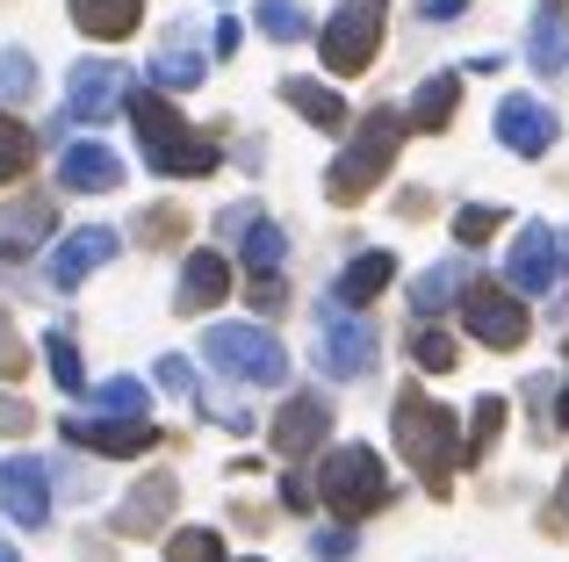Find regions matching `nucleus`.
<instances>
[{"instance_id": "c03bdc74", "label": "nucleus", "mask_w": 569, "mask_h": 562, "mask_svg": "<svg viewBox=\"0 0 569 562\" xmlns=\"http://www.w3.org/2000/svg\"><path fill=\"white\" fill-rule=\"evenodd\" d=\"M461 8H469V0H426V14H432V22H455Z\"/></svg>"}, {"instance_id": "49530a36", "label": "nucleus", "mask_w": 569, "mask_h": 562, "mask_svg": "<svg viewBox=\"0 0 569 562\" xmlns=\"http://www.w3.org/2000/svg\"><path fill=\"white\" fill-rule=\"evenodd\" d=\"M0 562H14V549H8V541H0Z\"/></svg>"}, {"instance_id": "e433bc0d", "label": "nucleus", "mask_w": 569, "mask_h": 562, "mask_svg": "<svg viewBox=\"0 0 569 562\" xmlns=\"http://www.w3.org/2000/svg\"><path fill=\"white\" fill-rule=\"evenodd\" d=\"M152 375H159V390H173V397H194V368L181 361V353H167V361H159Z\"/></svg>"}, {"instance_id": "ea45409f", "label": "nucleus", "mask_w": 569, "mask_h": 562, "mask_svg": "<svg viewBox=\"0 0 569 562\" xmlns=\"http://www.w3.org/2000/svg\"><path fill=\"white\" fill-rule=\"evenodd\" d=\"M0 425H8V433H29V404H22V397L0 390Z\"/></svg>"}, {"instance_id": "0eeeda50", "label": "nucleus", "mask_w": 569, "mask_h": 562, "mask_svg": "<svg viewBox=\"0 0 569 562\" xmlns=\"http://www.w3.org/2000/svg\"><path fill=\"white\" fill-rule=\"evenodd\" d=\"M461 324H469L483 347H498V353L527 347V310H519V295L490 289V281H461Z\"/></svg>"}, {"instance_id": "412c9836", "label": "nucleus", "mask_w": 569, "mask_h": 562, "mask_svg": "<svg viewBox=\"0 0 569 562\" xmlns=\"http://www.w3.org/2000/svg\"><path fill=\"white\" fill-rule=\"evenodd\" d=\"M138 14H144V0H72V22L101 43H123L138 29Z\"/></svg>"}, {"instance_id": "5701e85b", "label": "nucleus", "mask_w": 569, "mask_h": 562, "mask_svg": "<svg viewBox=\"0 0 569 562\" xmlns=\"http://www.w3.org/2000/svg\"><path fill=\"white\" fill-rule=\"evenodd\" d=\"M51 224H58V202L29 195V202H14V210H0V245H8V253H29Z\"/></svg>"}, {"instance_id": "4c0bfd02", "label": "nucleus", "mask_w": 569, "mask_h": 562, "mask_svg": "<svg viewBox=\"0 0 569 562\" xmlns=\"http://www.w3.org/2000/svg\"><path fill=\"white\" fill-rule=\"evenodd\" d=\"M310 555H318V562H347L353 555V526H325V534L310 541Z\"/></svg>"}, {"instance_id": "7ed1b4c3", "label": "nucleus", "mask_w": 569, "mask_h": 562, "mask_svg": "<svg viewBox=\"0 0 569 562\" xmlns=\"http://www.w3.org/2000/svg\"><path fill=\"white\" fill-rule=\"evenodd\" d=\"M397 144H403V116H397V109H368V123L353 130V144L332 159V173H325L332 202H361L368 188H376L382 173L397 167Z\"/></svg>"}, {"instance_id": "a18cd8bd", "label": "nucleus", "mask_w": 569, "mask_h": 562, "mask_svg": "<svg viewBox=\"0 0 569 562\" xmlns=\"http://www.w3.org/2000/svg\"><path fill=\"white\" fill-rule=\"evenodd\" d=\"M562 425H569V382H562Z\"/></svg>"}, {"instance_id": "aec40b11", "label": "nucleus", "mask_w": 569, "mask_h": 562, "mask_svg": "<svg viewBox=\"0 0 569 562\" xmlns=\"http://www.w3.org/2000/svg\"><path fill=\"white\" fill-rule=\"evenodd\" d=\"M231 295V260L223 253H188L181 268V310H217Z\"/></svg>"}, {"instance_id": "a878e982", "label": "nucleus", "mask_w": 569, "mask_h": 562, "mask_svg": "<svg viewBox=\"0 0 569 562\" xmlns=\"http://www.w3.org/2000/svg\"><path fill=\"white\" fill-rule=\"evenodd\" d=\"M238 260H246L252 274H281V260H289V239H281V224H267V217H246L238 224Z\"/></svg>"}, {"instance_id": "f8f14e48", "label": "nucleus", "mask_w": 569, "mask_h": 562, "mask_svg": "<svg viewBox=\"0 0 569 562\" xmlns=\"http://www.w3.org/2000/svg\"><path fill=\"white\" fill-rule=\"evenodd\" d=\"M318 353L332 375H368V361H376V332H368V318H347V303L325 318L318 332Z\"/></svg>"}, {"instance_id": "a211bd4d", "label": "nucleus", "mask_w": 569, "mask_h": 562, "mask_svg": "<svg viewBox=\"0 0 569 562\" xmlns=\"http://www.w3.org/2000/svg\"><path fill=\"white\" fill-rule=\"evenodd\" d=\"M527 66L541 72V80L569 66V0H541V14H533V37H527Z\"/></svg>"}, {"instance_id": "20e7f679", "label": "nucleus", "mask_w": 569, "mask_h": 562, "mask_svg": "<svg viewBox=\"0 0 569 562\" xmlns=\"http://www.w3.org/2000/svg\"><path fill=\"white\" fill-rule=\"evenodd\" d=\"M202 353L217 368H231L238 382H252V390L289 382V347H281L274 332H260V324H209V332H202Z\"/></svg>"}, {"instance_id": "393cba45", "label": "nucleus", "mask_w": 569, "mask_h": 562, "mask_svg": "<svg viewBox=\"0 0 569 562\" xmlns=\"http://www.w3.org/2000/svg\"><path fill=\"white\" fill-rule=\"evenodd\" d=\"M281 101H289L296 116H310L318 130H339V123H347V101H339L325 80H281Z\"/></svg>"}, {"instance_id": "cd10ccee", "label": "nucleus", "mask_w": 569, "mask_h": 562, "mask_svg": "<svg viewBox=\"0 0 569 562\" xmlns=\"http://www.w3.org/2000/svg\"><path fill=\"white\" fill-rule=\"evenodd\" d=\"M498 425H505V397H476V411H469V440H461V454H469V462H483V454L498 448Z\"/></svg>"}, {"instance_id": "b1692460", "label": "nucleus", "mask_w": 569, "mask_h": 562, "mask_svg": "<svg viewBox=\"0 0 569 562\" xmlns=\"http://www.w3.org/2000/svg\"><path fill=\"white\" fill-rule=\"evenodd\" d=\"M389 274H397V260H389V253H353L347 274H339V303H347V310L376 303V295L389 289Z\"/></svg>"}, {"instance_id": "2eb2a0df", "label": "nucleus", "mask_w": 569, "mask_h": 562, "mask_svg": "<svg viewBox=\"0 0 569 562\" xmlns=\"http://www.w3.org/2000/svg\"><path fill=\"white\" fill-rule=\"evenodd\" d=\"M109 253H116V231H109V224H87V231H72V239H58V253H51V289H80V281L94 274Z\"/></svg>"}, {"instance_id": "6e6552de", "label": "nucleus", "mask_w": 569, "mask_h": 562, "mask_svg": "<svg viewBox=\"0 0 569 562\" xmlns=\"http://www.w3.org/2000/svg\"><path fill=\"white\" fill-rule=\"evenodd\" d=\"M130 87H138V80H130L116 58H80L72 80H66V116H72V123H109V116L130 101Z\"/></svg>"}, {"instance_id": "f257e3e1", "label": "nucleus", "mask_w": 569, "mask_h": 562, "mask_svg": "<svg viewBox=\"0 0 569 562\" xmlns=\"http://www.w3.org/2000/svg\"><path fill=\"white\" fill-rule=\"evenodd\" d=\"M397 454L411 462V476L426 483L432 498H447L455 483V462H461V433H455V411L426 390H403L397 397Z\"/></svg>"}, {"instance_id": "79ce46f5", "label": "nucleus", "mask_w": 569, "mask_h": 562, "mask_svg": "<svg viewBox=\"0 0 569 562\" xmlns=\"http://www.w3.org/2000/svg\"><path fill=\"white\" fill-rule=\"evenodd\" d=\"M548 526H556V534H569V469H562V491H556V505H548Z\"/></svg>"}, {"instance_id": "bb28decb", "label": "nucleus", "mask_w": 569, "mask_h": 562, "mask_svg": "<svg viewBox=\"0 0 569 562\" xmlns=\"http://www.w3.org/2000/svg\"><path fill=\"white\" fill-rule=\"evenodd\" d=\"M461 281H469V268H461V260H440L432 274H418V281H411V310H418V318L447 310V303L461 295Z\"/></svg>"}, {"instance_id": "72a5a7b5", "label": "nucleus", "mask_w": 569, "mask_h": 562, "mask_svg": "<svg viewBox=\"0 0 569 562\" xmlns=\"http://www.w3.org/2000/svg\"><path fill=\"white\" fill-rule=\"evenodd\" d=\"M498 224H505V210H490V202H476V210H461V217H455V239H461V245H483V239H490Z\"/></svg>"}, {"instance_id": "4468645a", "label": "nucleus", "mask_w": 569, "mask_h": 562, "mask_svg": "<svg viewBox=\"0 0 569 562\" xmlns=\"http://www.w3.org/2000/svg\"><path fill=\"white\" fill-rule=\"evenodd\" d=\"M325 433H332V404H325V397H289L281 419H274V454L281 462H303Z\"/></svg>"}, {"instance_id": "1a4fd4ad", "label": "nucleus", "mask_w": 569, "mask_h": 562, "mask_svg": "<svg viewBox=\"0 0 569 562\" xmlns=\"http://www.w3.org/2000/svg\"><path fill=\"white\" fill-rule=\"evenodd\" d=\"M58 433L87 454H152L159 448V425L144 411H101V419H66Z\"/></svg>"}, {"instance_id": "6ab92c4d", "label": "nucleus", "mask_w": 569, "mask_h": 562, "mask_svg": "<svg viewBox=\"0 0 569 562\" xmlns=\"http://www.w3.org/2000/svg\"><path fill=\"white\" fill-rule=\"evenodd\" d=\"M202 43H194V22H181L173 29L167 43H159V58H152V87H173V94H181V87H194L202 80Z\"/></svg>"}, {"instance_id": "c756f323", "label": "nucleus", "mask_w": 569, "mask_h": 562, "mask_svg": "<svg viewBox=\"0 0 569 562\" xmlns=\"http://www.w3.org/2000/svg\"><path fill=\"white\" fill-rule=\"evenodd\" d=\"M260 29H267L274 43H303V37H310V14L296 8V0H260Z\"/></svg>"}, {"instance_id": "dca6fc26", "label": "nucleus", "mask_w": 569, "mask_h": 562, "mask_svg": "<svg viewBox=\"0 0 569 562\" xmlns=\"http://www.w3.org/2000/svg\"><path fill=\"white\" fill-rule=\"evenodd\" d=\"M58 181H66V188H87V195H109V188H123V159H116L109 144H66Z\"/></svg>"}, {"instance_id": "f704fd0d", "label": "nucleus", "mask_w": 569, "mask_h": 562, "mask_svg": "<svg viewBox=\"0 0 569 562\" xmlns=\"http://www.w3.org/2000/svg\"><path fill=\"white\" fill-rule=\"evenodd\" d=\"M94 404L101 411H144V382L138 375H116V382H101V390H94Z\"/></svg>"}, {"instance_id": "473e14b6", "label": "nucleus", "mask_w": 569, "mask_h": 562, "mask_svg": "<svg viewBox=\"0 0 569 562\" xmlns=\"http://www.w3.org/2000/svg\"><path fill=\"white\" fill-rule=\"evenodd\" d=\"M167 562H223V541L209 534V526H181L173 549H167Z\"/></svg>"}, {"instance_id": "423d86ee", "label": "nucleus", "mask_w": 569, "mask_h": 562, "mask_svg": "<svg viewBox=\"0 0 569 562\" xmlns=\"http://www.w3.org/2000/svg\"><path fill=\"white\" fill-rule=\"evenodd\" d=\"M382 22H389V0H339L318 29V51L332 72H368V58L382 51Z\"/></svg>"}, {"instance_id": "37998d69", "label": "nucleus", "mask_w": 569, "mask_h": 562, "mask_svg": "<svg viewBox=\"0 0 569 562\" xmlns=\"http://www.w3.org/2000/svg\"><path fill=\"white\" fill-rule=\"evenodd\" d=\"M281 505L303 512V505H310V483H296V476H289V483H281Z\"/></svg>"}, {"instance_id": "a19ab883", "label": "nucleus", "mask_w": 569, "mask_h": 562, "mask_svg": "<svg viewBox=\"0 0 569 562\" xmlns=\"http://www.w3.org/2000/svg\"><path fill=\"white\" fill-rule=\"evenodd\" d=\"M209 43H217V58H231L238 43H246V22H231V14H223V22H217V37H209Z\"/></svg>"}, {"instance_id": "2f4dec72", "label": "nucleus", "mask_w": 569, "mask_h": 562, "mask_svg": "<svg viewBox=\"0 0 569 562\" xmlns=\"http://www.w3.org/2000/svg\"><path fill=\"white\" fill-rule=\"evenodd\" d=\"M29 94H37V58L8 43L0 51V101H29Z\"/></svg>"}, {"instance_id": "9b49d317", "label": "nucleus", "mask_w": 569, "mask_h": 562, "mask_svg": "<svg viewBox=\"0 0 569 562\" xmlns=\"http://www.w3.org/2000/svg\"><path fill=\"white\" fill-rule=\"evenodd\" d=\"M0 512H8L14 526H43V520H51V476H43L37 454L0 462Z\"/></svg>"}, {"instance_id": "58836bf2", "label": "nucleus", "mask_w": 569, "mask_h": 562, "mask_svg": "<svg viewBox=\"0 0 569 562\" xmlns=\"http://www.w3.org/2000/svg\"><path fill=\"white\" fill-rule=\"evenodd\" d=\"M22 361H29V353H22V339H14V324L0 318V375H22Z\"/></svg>"}, {"instance_id": "c9c22d12", "label": "nucleus", "mask_w": 569, "mask_h": 562, "mask_svg": "<svg viewBox=\"0 0 569 562\" xmlns=\"http://www.w3.org/2000/svg\"><path fill=\"white\" fill-rule=\"evenodd\" d=\"M411 361L418 368H455V339H447V332H418L411 339Z\"/></svg>"}, {"instance_id": "9d476101", "label": "nucleus", "mask_w": 569, "mask_h": 562, "mask_svg": "<svg viewBox=\"0 0 569 562\" xmlns=\"http://www.w3.org/2000/svg\"><path fill=\"white\" fill-rule=\"evenodd\" d=\"M505 281H512V295H548L562 281V239L548 224H519L512 260H505Z\"/></svg>"}, {"instance_id": "ddd939ff", "label": "nucleus", "mask_w": 569, "mask_h": 562, "mask_svg": "<svg viewBox=\"0 0 569 562\" xmlns=\"http://www.w3.org/2000/svg\"><path fill=\"white\" fill-rule=\"evenodd\" d=\"M498 138L512 144L519 159H541L548 144L562 138V123H556V109H541V101H527V94H512V101H498Z\"/></svg>"}, {"instance_id": "f3484780", "label": "nucleus", "mask_w": 569, "mask_h": 562, "mask_svg": "<svg viewBox=\"0 0 569 562\" xmlns=\"http://www.w3.org/2000/svg\"><path fill=\"white\" fill-rule=\"evenodd\" d=\"M173 498H181V483H173V476H144L138 491L116 505V534H152V526H167Z\"/></svg>"}, {"instance_id": "f03ea898", "label": "nucleus", "mask_w": 569, "mask_h": 562, "mask_svg": "<svg viewBox=\"0 0 569 562\" xmlns=\"http://www.w3.org/2000/svg\"><path fill=\"white\" fill-rule=\"evenodd\" d=\"M130 116H138V144H144V167L167 173V181H202V173H217V144L202 138L194 123L173 116L167 94H130Z\"/></svg>"}, {"instance_id": "c85d7f7f", "label": "nucleus", "mask_w": 569, "mask_h": 562, "mask_svg": "<svg viewBox=\"0 0 569 562\" xmlns=\"http://www.w3.org/2000/svg\"><path fill=\"white\" fill-rule=\"evenodd\" d=\"M29 159H37V138H29L14 116H0V181H22Z\"/></svg>"}, {"instance_id": "4be33fe9", "label": "nucleus", "mask_w": 569, "mask_h": 562, "mask_svg": "<svg viewBox=\"0 0 569 562\" xmlns=\"http://www.w3.org/2000/svg\"><path fill=\"white\" fill-rule=\"evenodd\" d=\"M455 101H461V72H432V80L411 94V116H403V130H447Z\"/></svg>"}, {"instance_id": "39448f33", "label": "nucleus", "mask_w": 569, "mask_h": 562, "mask_svg": "<svg viewBox=\"0 0 569 562\" xmlns=\"http://www.w3.org/2000/svg\"><path fill=\"white\" fill-rule=\"evenodd\" d=\"M318 498L353 526V520H368V512L389 505V476H382V462L368 448H332L325 469H318Z\"/></svg>"}, {"instance_id": "7c9ffc66", "label": "nucleus", "mask_w": 569, "mask_h": 562, "mask_svg": "<svg viewBox=\"0 0 569 562\" xmlns=\"http://www.w3.org/2000/svg\"><path fill=\"white\" fill-rule=\"evenodd\" d=\"M43 361H51V382L58 390H87V368H80V347H72L66 332L43 339Z\"/></svg>"}]
</instances>
